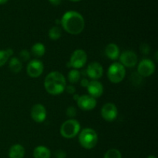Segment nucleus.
I'll use <instances>...</instances> for the list:
<instances>
[{
  "mask_svg": "<svg viewBox=\"0 0 158 158\" xmlns=\"http://www.w3.org/2000/svg\"><path fill=\"white\" fill-rule=\"evenodd\" d=\"M60 23L63 29L70 35H79L85 28L83 16L80 12L73 10L65 12L62 16Z\"/></svg>",
  "mask_w": 158,
  "mask_h": 158,
  "instance_id": "nucleus-1",
  "label": "nucleus"
},
{
  "mask_svg": "<svg viewBox=\"0 0 158 158\" xmlns=\"http://www.w3.org/2000/svg\"><path fill=\"white\" fill-rule=\"evenodd\" d=\"M66 86V78L60 71H51L45 77L44 88L47 93L52 95H59L63 93Z\"/></svg>",
  "mask_w": 158,
  "mask_h": 158,
  "instance_id": "nucleus-2",
  "label": "nucleus"
},
{
  "mask_svg": "<svg viewBox=\"0 0 158 158\" xmlns=\"http://www.w3.org/2000/svg\"><path fill=\"white\" fill-rule=\"evenodd\" d=\"M79 143L86 150L94 149L98 143V135L92 128H85L79 133Z\"/></svg>",
  "mask_w": 158,
  "mask_h": 158,
  "instance_id": "nucleus-3",
  "label": "nucleus"
},
{
  "mask_svg": "<svg viewBox=\"0 0 158 158\" xmlns=\"http://www.w3.org/2000/svg\"><path fill=\"white\" fill-rule=\"evenodd\" d=\"M81 125L76 119H69L65 121L60 126V134L66 139H73L80 132Z\"/></svg>",
  "mask_w": 158,
  "mask_h": 158,
  "instance_id": "nucleus-4",
  "label": "nucleus"
},
{
  "mask_svg": "<svg viewBox=\"0 0 158 158\" xmlns=\"http://www.w3.org/2000/svg\"><path fill=\"white\" fill-rule=\"evenodd\" d=\"M126 76V68L120 62L111 64L107 70V77L110 82L114 84L120 83Z\"/></svg>",
  "mask_w": 158,
  "mask_h": 158,
  "instance_id": "nucleus-5",
  "label": "nucleus"
},
{
  "mask_svg": "<svg viewBox=\"0 0 158 158\" xmlns=\"http://www.w3.org/2000/svg\"><path fill=\"white\" fill-rule=\"evenodd\" d=\"M86 61H87V54L86 51L82 49H77L71 54L67 64L69 68L79 70L85 66Z\"/></svg>",
  "mask_w": 158,
  "mask_h": 158,
  "instance_id": "nucleus-6",
  "label": "nucleus"
},
{
  "mask_svg": "<svg viewBox=\"0 0 158 158\" xmlns=\"http://www.w3.org/2000/svg\"><path fill=\"white\" fill-rule=\"evenodd\" d=\"M156 69L155 64L151 59L144 58L137 64V72L142 77H150L154 73Z\"/></svg>",
  "mask_w": 158,
  "mask_h": 158,
  "instance_id": "nucleus-7",
  "label": "nucleus"
},
{
  "mask_svg": "<svg viewBox=\"0 0 158 158\" xmlns=\"http://www.w3.org/2000/svg\"><path fill=\"white\" fill-rule=\"evenodd\" d=\"M119 60L120 63L125 68H131L135 67L138 62V57L134 51L124 50L119 56Z\"/></svg>",
  "mask_w": 158,
  "mask_h": 158,
  "instance_id": "nucleus-8",
  "label": "nucleus"
},
{
  "mask_svg": "<svg viewBox=\"0 0 158 158\" xmlns=\"http://www.w3.org/2000/svg\"><path fill=\"white\" fill-rule=\"evenodd\" d=\"M44 71L43 63L39 59L30 60L26 66V73L28 75L33 78H36L42 75Z\"/></svg>",
  "mask_w": 158,
  "mask_h": 158,
  "instance_id": "nucleus-9",
  "label": "nucleus"
},
{
  "mask_svg": "<svg viewBox=\"0 0 158 158\" xmlns=\"http://www.w3.org/2000/svg\"><path fill=\"white\" fill-rule=\"evenodd\" d=\"M102 118L107 122H113L115 120L118 115V110L115 104L107 102L104 104L100 111Z\"/></svg>",
  "mask_w": 158,
  "mask_h": 158,
  "instance_id": "nucleus-10",
  "label": "nucleus"
},
{
  "mask_svg": "<svg viewBox=\"0 0 158 158\" xmlns=\"http://www.w3.org/2000/svg\"><path fill=\"white\" fill-rule=\"evenodd\" d=\"M79 108L83 111H91L97 106V99L92 97L89 94H83L80 95L77 102Z\"/></svg>",
  "mask_w": 158,
  "mask_h": 158,
  "instance_id": "nucleus-11",
  "label": "nucleus"
},
{
  "mask_svg": "<svg viewBox=\"0 0 158 158\" xmlns=\"http://www.w3.org/2000/svg\"><path fill=\"white\" fill-rule=\"evenodd\" d=\"M30 114L32 120L35 121L37 123H41L46 120L47 112H46V108L44 105L38 103L32 105Z\"/></svg>",
  "mask_w": 158,
  "mask_h": 158,
  "instance_id": "nucleus-12",
  "label": "nucleus"
},
{
  "mask_svg": "<svg viewBox=\"0 0 158 158\" xmlns=\"http://www.w3.org/2000/svg\"><path fill=\"white\" fill-rule=\"evenodd\" d=\"M86 76L92 80H98L103 75V68L98 62H91L86 69Z\"/></svg>",
  "mask_w": 158,
  "mask_h": 158,
  "instance_id": "nucleus-13",
  "label": "nucleus"
},
{
  "mask_svg": "<svg viewBox=\"0 0 158 158\" xmlns=\"http://www.w3.org/2000/svg\"><path fill=\"white\" fill-rule=\"evenodd\" d=\"M86 88H87L88 94L95 99L100 98L103 94V85L98 80L89 81V85Z\"/></svg>",
  "mask_w": 158,
  "mask_h": 158,
  "instance_id": "nucleus-14",
  "label": "nucleus"
},
{
  "mask_svg": "<svg viewBox=\"0 0 158 158\" xmlns=\"http://www.w3.org/2000/svg\"><path fill=\"white\" fill-rule=\"evenodd\" d=\"M105 55L112 60H116L119 58L120 54V50L119 46L116 43H111L106 45L105 47Z\"/></svg>",
  "mask_w": 158,
  "mask_h": 158,
  "instance_id": "nucleus-15",
  "label": "nucleus"
},
{
  "mask_svg": "<svg viewBox=\"0 0 158 158\" xmlns=\"http://www.w3.org/2000/svg\"><path fill=\"white\" fill-rule=\"evenodd\" d=\"M26 150L24 147L21 144H14L10 147L9 150V158H24Z\"/></svg>",
  "mask_w": 158,
  "mask_h": 158,
  "instance_id": "nucleus-16",
  "label": "nucleus"
},
{
  "mask_svg": "<svg viewBox=\"0 0 158 158\" xmlns=\"http://www.w3.org/2000/svg\"><path fill=\"white\" fill-rule=\"evenodd\" d=\"M34 158H50L51 151L45 146H37L32 153Z\"/></svg>",
  "mask_w": 158,
  "mask_h": 158,
  "instance_id": "nucleus-17",
  "label": "nucleus"
},
{
  "mask_svg": "<svg viewBox=\"0 0 158 158\" xmlns=\"http://www.w3.org/2000/svg\"><path fill=\"white\" fill-rule=\"evenodd\" d=\"M9 68L12 73L18 74L23 69V62L19 59V57H12L9 62Z\"/></svg>",
  "mask_w": 158,
  "mask_h": 158,
  "instance_id": "nucleus-18",
  "label": "nucleus"
},
{
  "mask_svg": "<svg viewBox=\"0 0 158 158\" xmlns=\"http://www.w3.org/2000/svg\"><path fill=\"white\" fill-rule=\"evenodd\" d=\"M31 54L35 57H42L46 54V46L42 43H35L31 47Z\"/></svg>",
  "mask_w": 158,
  "mask_h": 158,
  "instance_id": "nucleus-19",
  "label": "nucleus"
},
{
  "mask_svg": "<svg viewBox=\"0 0 158 158\" xmlns=\"http://www.w3.org/2000/svg\"><path fill=\"white\" fill-rule=\"evenodd\" d=\"M67 78L71 85L77 84L80 81V79H81V73L79 71L78 69H74V68H73V69L70 70V71H69V73H68Z\"/></svg>",
  "mask_w": 158,
  "mask_h": 158,
  "instance_id": "nucleus-20",
  "label": "nucleus"
},
{
  "mask_svg": "<svg viewBox=\"0 0 158 158\" xmlns=\"http://www.w3.org/2000/svg\"><path fill=\"white\" fill-rule=\"evenodd\" d=\"M13 53L14 51L12 48H8L6 50H0V68L7 63L9 57L12 56Z\"/></svg>",
  "mask_w": 158,
  "mask_h": 158,
  "instance_id": "nucleus-21",
  "label": "nucleus"
},
{
  "mask_svg": "<svg viewBox=\"0 0 158 158\" xmlns=\"http://www.w3.org/2000/svg\"><path fill=\"white\" fill-rule=\"evenodd\" d=\"M48 36L49 39L52 40H57L61 37L62 36V29L59 26H52L49 29L48 32Z\"/></svg>",
  "mask_w": 158,
  "mask_h": 158,
  "instance_id": "nucleus-22",
  "label": "nucleus"
},
{
  "mask_svg": "<svg viewBox=\"0 0 158 158\" xmlns=\"http://www.w3.org/2000/svg\"><path fill=\"white\" fill-rule=\"evenodd\" d=\"M103 158H122V154L119 150L112 148L105 153Z\"/></svg>",
  "mask_w": 158,
  "mask_h": 158,
  "instance_id": "nucleus-23",
  "label": "nucleus"
},
{
  "mask_svg": "<svg viewBox=\"0 0 158 158\" xmlns=\"http://www.w3.org/2000/svg\"><path fill=\"white\" fill-rule=\"evenodd\" d=\"M30 52L27 50L24 49L22 50L19 52V59L21 60L22 62H27L29 61V59H30Z\"/></svg>",
  "mask_w": 158,
  "mask_h": 158,
  "instance_id": "nucleus-24",
  "label": "nucleus"
},
{
  "mask_svg": "<svg viewBox=\"0 0 158 158\" xmlns=\"http://www.w3.org/2000/svg\"><path fill=\"white\" fill-rule=\"evenodd\" d=\"M77 114V108L74 106H69L66 110V115L69 119H74Z\"/></svg>",
  "mask_w": 158,
  "mask_h": 158,
  "instance_id": "nucleus-25",
  "label": "nucleus"
},
{
  "mask_svg": "<svg viewBox=\"0 0 158 158\" xmlns=\"http://www.w3.org/2000/svg\"><path fill=\"white\" fill-rule=\"evenodd\" d=\"M140 50L143 54L148 55V54H149L150 52H151V46H150L148 43H143L140 46Z\"/></svg>",
  "mask_w": 158,
  "mask_h": 158,
  "instance_id": "nucleus-26",
  "label": "nucleus"
},
{
  "mask_svg": "<svg viewBox=\"0 0 158 158\" xmlns=\"http://www.w3.org/2000/svg\"><path fill=\"white\" fill-rule=\"evenodd\" d=\"M54 156L56 158H66V153L63 150H57L54 153Z\"/></svg>",
  "mask_w": 158,
  "mask_h": 158,
  "instance_id": "nucleus-27",
  "label": "nucleus"
},
{
  "mask_svg": "<svg viewBox=\"0 0 158 158\" xmlns=\"http://www.w3.org/2000/svg\"><path fill=\"white\" fill-rule=\"evenodd\" d=\"M65 91L69 94H73L76 93V88L74 85H66V88H65Z\"/></svg>",
  "mask_w": 158,
  "mask_h": 158,
  "instance_id": "nucleus-28",
  "label": "nucleus"
},
{
  "mask_svg": "<svg viewBox=\"0 0 158 158\" xmlns=\"http://www.w3.org/2000/svg\"><path fill=\"white\" fill-rule=\"evenodd\" d=\"M89 81L86 77H83V78L80 79V85L83 88H86L88 86V85H89Z\"/></svg>",
  "mask_w": 158,
  "mask_h": 158,
  "instance_id": "nucleus-29",
  "label": "nucleus"
},
{
  "mask_svg": "<svg viewBox=\"0 0 158 158\" xmlns=\"http://www.w3.org/2000/svg\"><path fill=\"white\" fill-rule=\"evenodd\" d=\"M49 2H50V4H52V6H57L59 5H60L62 0H49Z\"/></svg>",
  "mask_w": 158,
  "mask_h": 158,
  "instance_id": "nucleus-30",
  "label": "nucleus"
},
{
  "mask_svg": "<svg viewBox=\"0 0 158 158\" xmlns=\"http://www.w3.org/2000/svg\"><path fill=\"white\" fill-rule=\"evenodd\" d=\"M79 97H80V94H73V99L74 101H76V102H77V100H78Z\"/></svg>",
  "mask_w": 158,
  "mask_h": 158,
  "instance_id": "nucleus-31",
  "label": "nucleus"
},
{
  "mask_svg": "<svg viewBox=\"0 0 158 158\" xmlns=\"http://www.w3.org/2000/svg\"><path fill=\"white\" fill-rule=\"evenodd\" d=\"M9 0H0V5H4L6 3L8 2Z\"/></svg>",
  "mask_w": 158,
  "mask_h": 158,
  "instance_id": "nucleus-32",
  "label": "nucleus"
},
{
  "mask_svg": "<svg viewBox=\"0 0 158 158\" xmlns=\"http://www.w3.org/2000/svg\"><path fill=\"white\" fill-rule=\"evenodd\" d=\"M147 158H157V157H156L154 155H149V156H148Z\"/></svg>",
  "mask_w": 158,
  "mask_h": 158,
  "instance_id": "nucleus-33",
  "label": "nucleus"
},
{
  "mask_svg": "<svg viewBox=\"0 0 158 158\" xmlns=\"http://www.w3.org/2000/svg\"><path fill=\"white\" fill-rule=\"evenodd\" d=\"M69 1L73 2H80L81 0H69Z\"/></svg>",
  "mask_w": 158,
  "mask_h": 158,
  "instance_id": "nucleus-34",
  "label": "nucleus"
}]
</instances>
